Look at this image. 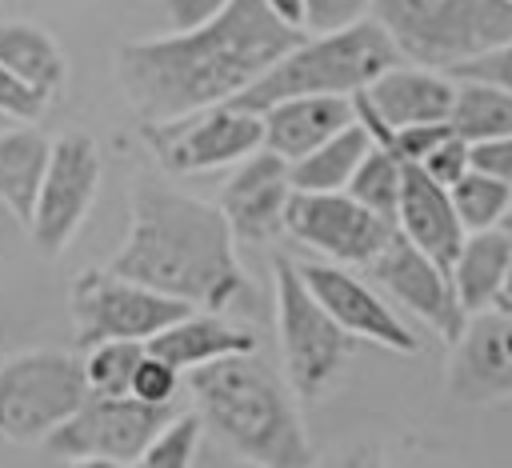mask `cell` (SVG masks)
I'll return each instance as SVG.
<instances>
[{"instance_id":"6da1fadb","label":"cell","mask_w":512,"mask_h":468,"mask_svg":"<svg viewBox=\"0 0 512 468\" xmlns=\"http://www.w3.org/2000/svg\"><path fill=\"white\" fill-rule=\"evenodd\" d=\"M304 32L280 24L264 0H232L200 28L116 48V84L144 124L180 120L244 96Z\"/></svg>"},{"instance_id":"7a4b0ae2","label":"cell","mask_w":512,"mask_h":468,"mask_svg":"<svg viewBox=\"0 0 512 468\" xmlns=\"http://www.w3.org/2000/svg\"><path fill=\"white\" fill-rule=\"evenodd\" d=\"M108 268L200 312H220L248 292L236 236L220 204L196 200L156 176L132 184L128 236Z\"/></svg>"},{"instance_id":"3957f363","label":"cell","mask_w":512,"mask_h":468,"mask_svg":"<svg viewBox=\"0 0 512 468\" xmlns=\"http://www.w3.org/2000/svg\"><path fill=\"white\" fill-rule=\"evenodd\" d=\"M188 396L212 436L252 468H312L300 396L260 352L224 356L188 372Z\"/></svg>"},{"instance_id":"277c9868","label":"cell","mask_w":512,"mask_h":468,"mask_svg":"<svg viewBox=\"0 0 512 468\" xmlns=\"http://www.w3.org/2000/svg\"><path fill=\"white\" fill-rule=\"evenodd\" d=\"M400 60L404 56L396 52L384 24L368 16V20L336 28V32L304 36L280 64H272L232 104L248 108V112H264L292 96H348L352 100L364 88H372Z\"/></svg>"},{"instance_id":"5b68a950","label":"cell","mask_w":512,"mask_h":468,"mask_svg":"<svg viewBox=\"0 0 512 468\" xmlns=\"http://www.w3.org/2000/svg\"><path fill=\"white\" fill-rule=\"evenodd\" d=\"M372 20L404 60L436 72H460L512 40V0H376Z\"/></svg>"},{"instance_id":"8992f818","label":"cell","mask_w":512,"mask_h":468,"mask_svg":"<svg viewBox=\"0 0 512 468\" xmlns=\"http://www.w3.org/2000/svg\"><path fill=\"white\" fill-rule=\"evenodd\" d=\"M272 284H276V332H280L284 376L300 400H320L340 380L356 336H348L332 320V312L312 296L296 260L276 256Z\"/></svg>"},{"instance_id":"52a82bcc","label":"cell","mask_w":512,"mask_h":468,"mask_svg":"<svg viewBox=\"0 0 512 468\" xmlns=\"http://www.w3.org/2000/svg\"><path fill=\"white\" fill-rule=\"evenodd\" d=\"M84 400V360L60 348L20 352L0 364V440H48Z\"/></svg>"},{"instance_id":"ba28073f","label":"cell","mask_w":512,"mask_h":468,"mask_svg":"<svg viewBox=\"0 0 512 468\" xmlns=\"http://www.w3.org/2000/svg\"><path fill=\"white\" fill-rule=\"evenodd\" d=\"M72 328L80 348H96L104 340H140L148 344L188 312L184 300H172L148 284L124 280L112 268H84L72 284Z\"/></svg>"},{"instance_id":"9c48e42d","label":"cell","mask_w":512,"mask_h":468,"mask_svg":"<svg viewBox=\"0 0 512 468\" xmlns=\"http://www.w3.org/2000/svg\"><path fill=\"white\" fill-rule=\"evenodd\" d=\"M180 416L176 404H144L136 396H92L44 440L60 460H108L132 464L172 420Z\"/></svg>"},{"instance_id":"30bf717a","label":"cell","mask_w":512,"mask_h":468,"mask_svg":"<svg viewBox=\"0 0 512 468\" xmlns=\"http://www.w3.org/2000/svg\"><path fill=\"white\" fill-rule=\"evenodd\" d=\"M140 132L152 156L160 160V168L176 176L228 168L264 148V116L236 104H216L180 120L140 124Z\"/></svg>"},{"instance_id":"8fae6325","label":"cell","mask_w":512,"mask_h":468,"mask_svg":"<svg viewBox=\"0 0 512 468\" xmlns=\"http://www.w3.org/2000/svg\"><path fill=\"white\" fill-rule=\"evenodd\" d=\"M284 232L296 244L328 256V264L368 268L396 236V224L348 192H292Z\"/></svg>"},{"instance_id":"7c38bea8","label":"cell","mask_w":512,"mask_h":468,"mask_svg":"<svg viewBox=\"0 0 512 468\" xmlns=\"http://www.w3.org/2000/svg\"><path fill=\"white\" fill-rule=\"evenodd\" d=\"M100 192V148L84 132H68L52 140L48 176L40 184V200L28 224V236L44 256H60L80 224L88 220Z\"/></svg>"},{"instance_id":"4fadbf2b","label":"cell","mask_w":512,"mask_h":468,"mask_svg":"<svg viewBox=\"0 0 512 468\" xmlns=\"http://www.w3.org/2000/svg\"><path fill=\"white\" fill-rule=\"evenodd\" d=\"M368 276H372L396 304H404L412 316H420L436 336H444L448 344L460 340V332H464V324H468V312H464L460 300H456L452 272L440 268L428 252H420L400 228H396V236L388 240V248L368 264Z\"/></svg>"},{"instance_id":"5bb4252c","label":"cell","mask_w":512,"mask_h":468,"mask_svg":"<svg viewBox=\"0 0 512 468\" xmlns=\"http://www.w3.org/2000/svg\"><path fill=\"white\" fill-rule=\"evenodd\" d=\"M352 100H356V120L372 132V140L388 144L392 132L400 128L452 124L456 80L424 64H392L372 88H364Z\"/></svg>"},{"instance_id":"9a60e30c","label":"cell","mask_w":512,"mask_h":468,"mask_svg":"<svg viewBox=\"0 0 512 468\" xmlns=\"http://www.w3.org/2000/svg\"><path fill=\"white\" fill-rule=\"evenodd\" d=\"M300 276H304V284L312 288V296L332 312V320L348 336L368 340V344H380V348L400 352V356L420 352V336L396 316V308L376 288H368L360 276H352L344 264L308 260V264H300Z\"/></svg>"},{"instance_id":"2e32d148","label":"cell","mask_w":512,"mask_h":468,"mask_svg":"<svg viewBox=\"0 0 512 468\" xmlns=\"http://www.w3.org/2000/svg\"><path fill=\"white\" fill-rule=\"evenodd\" d=\"M448 396L456 404H496L512 396V316L484 308L468 316L448 356Z\"/></svg>"},{"instance_id":"e0dca14e","label":"cell","mask_w":512,"mask_h":468,"mask_svg":"<svg viewBox=\"0 0 512 468\" xmlns=\"http://www.w3.org/2000/svg\"><path fill=\"white\" fill-rule=\"evenodd\" d=\"M292 164L268 148L236 164L220 192V212L240 244H268L284 232L292 204Z\"/></svg>"},{"instance_id":"ac0fdd59","label":"cell","mask_w":512,"mask_h":468,"mask_svg":"<svg viewBox=\"0 0 512 468\" xmlns=\"http://www.w3.org/2000/svg\"><path fill=\"white\" fill-rule=\"evenodd\" d=\"M396 228L448 272H452V264L468 240V228L452 204V192L444 184H436L420 164H404V192H400Z\"/></svg>"},{"instance_id":"d6986e66","label":"cell","mask_w":512,"mask_h":468,"mask_svg":"<svg viewBox=\"0 0 512 468\" xmlns=\"http://www.w3.org/2000/svg\"><path fill=\"white\" fill-rule=\"evenodd\" d=\"M264 116V148L284 156L288 164L316 152L324 140L356 124V100L348 96H292L260 112Z\"/></svg>"},{"instance_id":"ffe728a7","label":"cell","mask_w":512,"mask_h":468,"mask_svg":"<svg viewBox=\"0 0 512 468\" xmlns=\"http://www.w3.org/2000/svg\"><path fill=\"white\" fill-rule=\"evenodd\" d=\"M148 352L168 360L180 372H196L204 364H216L224 356H240V352H256V336L232 320H224L220 312H188L184 320H176L172 328H164L160 336L148 340Z\"/></svg>"},{"instance_id":"44dd1931","label":"cell","mask_w":512,"mask_h":468,"mask_svg":"<svg viewBox=\"0 0 512 468\" xmlns=\"http://www.w3.org/2000/svg\"><path fill=\"white\" fill-rule=\"evenodd\" d=\"M48 160H52V140L36 124L0 132V200L24 228L32 224L40 184L48 176Z\"/></svg>"},{"instance_id":"7402d4cb","label":"cell","mask_w":512,"mask_h":468,"mask_svg":"<svg viewBox=\"0 0 512 468\" xmlns=\"http://www.w3.org/2000/svg\"><path fill=\"white\" fill-rule=\"evenodd\" d=\"M508 264H512V232H504V228L468 232L456 264H452V288L468 316L496 304Z\"/></svg>"},{"instance_id":"603a6c76","label":"cell","mask_w":512,"mask_h":468,"mask_svg":"<svg viewBox=\"0 0 512 468\" xmlns=\"http://www.w3.org/2000/svg\"><path fill=\"white\" fill-rule=\"evenodd\" d=\"M0 64L40 88L48 100L68 80V60L56 36L32 20H0Z\"/></svg>"},{"instance_id":"cb8c5ba5","label":"cell","mask_w":512,"mask_h":468,"mask_svg":"<svg viewBox=\"0 0 512 468\" xmlns=\"http://www.w3.org/2000/svg\"><path fill=\"white\" fill-rule=\"evenodd\" d=\"M372 132L356 120L344 132H336L332 140H324L316 152H308L304 160L292 164V188L296 192H348L356 168L364 164V156L372 152Z\"/></svg>"},{"instance_id":"d4e9b609","label":"cell","mask_w":512,"mask_h":468,"mask_svg":"<svg viewBox=\"0 0 512 468\" xmlns=\"http://www.w3.org/2000/svg\"><path fill=\"white\" fill-rule=\"evenodd\" d=\"M452 128L468 144L512 136V92H504L496 84H484V80H456Z\"/></svg>"},{"instance_id":"484cf974","label":"cell","mask_w":512,"mask_h":468,"mask_svg":"<svg viewBox=\"0 0 512 468\" xmlns=\"http://www.w3.org/2000/svg\"><path fill=\"white\" fill-rule=\"evenodd\" d=\"M400 192H404V160L392 148L372 144V152L364 156V164L356 168V176L348 184V196H356L364 208H372V212H380L384 220L396 224Z\"/></svg>"},{"instance_id":"4316f807","label":"cell","mask_w":512,"mask_h":468,"mask_svg":"<svg viewBox=\"0 0 512 468\" xmlns=\"http://www.w3.org/2000/svg\"><path fill=\"white\" fill-rule=\"evenodd\" d=\"M148 344L140 340H104L84 356V380L92 396H132L136 368L144 364Z\"/></svg>"},{"instance_id":"83f0119b","label":"cell","mask_w":512,"mask_h":468,"mask_svg":"<svg viewBox=\"0 0 512 468\" xmlns=\"http://www.w3.org/2000/svg\"><path fill=\"white\" fill-rule=\"evenodd\" d=\"M448 192H452V204H456V212H460L468 232L500 228L504 216H508V204H512V184L492 180V176H484L476 168L460 184H452Z\"/></svg>"},{"instance_id":"f1b7e54d","label":"cell","mask_w":512,"mask_h":468,"mask_svg":"<svg viewBox=\"0 0 512 468\" xmlns=\"http://www.w3.org/2000/svg\"><path fill=\"white\" fill-rule=\"evenodd\" d=\"M200 432H204L200 412H180L128 468H192Z\"/></svg>"},{"instance_id":"f546056e","label":"cell","mask_w":512,"mask_h":468,"mask_svg":"<svg viewBox=\"0 0 512 468\" xmlns=\"http://www.w3.org/2000/svg\"><path fill=\"white\" fill-rule=\"evenodd\" d=\"M48 104L52 100L40 88H32L24 76L0 64V116H8L12 124H36L48 112Z\"/></svg>"},{"instance_id":"4dcf8cb0","label":"cell","mask_w":512,"mask_h":468,"mask_svg":"<svg viewBox=\"0 0 512 468\" xmlns=\"http://www.w3.org/2000/svg\"><path fill=\"white\" fill-rule=\"evenodd\" d=\"M420 168L436 180V184H444V188H452V184H460L468 172H472V144L452 128L424 160H420Z\"/></svg>"},{"instance_id":"1f68e13d","label":"cell","mask_w":512,"mask_h":468,"mask_svg":"<svg viewBox=\"0 0 512 468\" xmlns=\"http://www.w3.org/2000/svg\"><path fill=\"white\" fill-rule=\"evenodd\" d=\"M180 392V368H172L168 360L160 356H144V364L136 368V380H132V396L144 400V404H172Z\"/></svg>"},{"instance_id":"d6a6232c","label":"cell","mask_w":512,"mask_h":468,"mask_svg":"<svg viewBox=\"0 0 512 468\" xmlns=\"http://www.w3.org/2000/svg\"><path fill=\"white\" fill-rule=\"evenodd\" d=\"M376 0H308V32H336L368 20Z\"/></svg>"},{"instance_id":"836d02e7","label":"cell","mask_w":512,"mask_h":468,"mask_svg":"<svg viewBox=\"0 0 512 468\" xmlns=\"http://www.w3.org/2000/svg\"><path fill=\"white\" fill-rule=\"evenodd\" d=\"M312 468H384V448L376 440H348L316 456Z\"/></svg>"},{"instance_id":"e575fe53","label":"cell","mask_w":512,"mask_h":468,"mask_svg":"<svg viewBox=\"0 0 512 468\" xmlns=\"http://www.w3.org/2000/svg\"><path fill=\"white\" fill-rule=\"evenodd\" d=\"M452 76H456V80H484V84H496V88L512 92V40L500 44L496 52H488V56L464 64V68L452 72Z\"/></svg>"},{"instance_id":"d590c367","label":"cell","mask_w":512,"mask_h":468,"mask_svg":"<svg viewBox=\"0 0 512 468\" xmlns=\"http://www.w3.org/2000/svg\"><path fill=\"white\" fill-rule=\"evenodd\" d=\"M160 4H164V16H168L172 32H188V28H200L212 16H220L232 0H160Z\"/></svg>"},{"instance_id":"8d00e7d4","label":"cell","mask_w":512,"mask_h":468,"mask_svg":"<svg viewBox=\"0 0 512 468\" xmlns=\"http://www.w3.org/2000/svg\"><path fill=\"white\" fill-rule=\"evenodd\" d=\"M472 168L484 172V176H492V180L512 184V136L472 144Z\"/></svg>"},{"instance_id":"74e56055","label":"cell","mask_w":512,"mask_h":468,"mask_svg":"<svg viewBox=\"0 0 512 468\" xmlns=\"http://www.w3.org/2000/svg\"><path fill=\"white\" fill-rule=\"evenodd\" d=\"M264 4L280 24H288L296 32H308V0H264Z\"/></svg>"},{"instance_id":"f35d334b","label":"cell","mask_w":512,"mask_h":468,"mask_svg":"<svg viewBox=\"0 0 512 468\" xmlns=\"http://www.w3.org/2000/svg\"><path fill=\"white\" fill-rule=\"evenodd\" d=\"M492 308H500V312H508V316H512V264H508V276H504L500 296H496V304H492Z\"/></svg>"},{"instance_id":"ab89813d","label":"cell","mask_w":512,"mask_h":468,"mask_svg":"<svg viewBox=\"0 0 512 468\" xmlns=\"http://www.w3.org/2000/svg\"><path fill=\"white\" fill-rule=\"evenodd\" d=\"M72 468H124V464H108V460H72Z\"/></svg>"},{"instance_id":"60d3db41","label":"cell","mask_w":512,"mask_h":468,"mask_svg":"<svg viewBox=\"0 0 512 468\" xmlns=\"http://www.w3.org/2000/svg\"><path fill=\"white\" fill-rule=\"evenodd\" d=\"M504 232H512V204H508V216H504V224H500Z\"/></svg>"}]
</instances>
